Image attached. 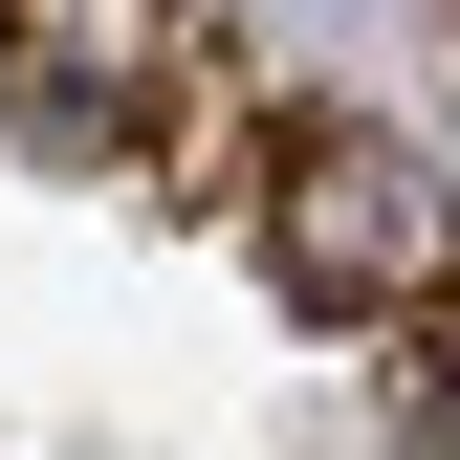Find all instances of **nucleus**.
I'll return each instance as SVG.
<instances>
[{
    "instance_id": "f257e3e1",
    "label": "nucleus",
    "mask_w": 460,
    "mask_h": 460,
    "mask_svg": "<svg viewBox=\"0 0 460 460\" xmlns=\"http://www.w3.org/2000/svg\"><path fill=\"white\" fill-rule=\"evenodd\" d=\"M263 263L307 285V307H438V263H460V219H438V154H394V132H285L263 154Z\"/></svg>"
},
{
    "instance_id": "f03ea898",
    "label": "nucleus",
    "mask_w": 460,
    "mask_h": 460,
    "mask_svg": "<svg viewBox=\"0 0 460 460\" xmlns=\"http://www.w3.org/2000/svg\"><path fill=\"white\" fill-rule=\"evenodd\" d=\"M0 44H22V0H0Z\"/></svg>"
}]
</instances>
